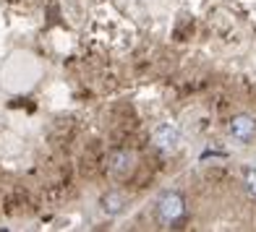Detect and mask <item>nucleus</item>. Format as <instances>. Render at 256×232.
Instances as JSON below:
<instances>
[{
	"instance_id": "f257e3e1",
	"label": "nucleus",
	"mask_w": 256,
	"mask_h": 232,
	"mask_svg": "<svg viewBox=\"0 0 256 232\" xmlns=\"http://www.w3.org/2000/svg\"><path fill=\"white\" fill-rule=\"evenodd\" d=\"M157 212H160V219H162L165 225L180 222L183 214H186V201H183V196H180V193H165V196L160 199Z\"/></svg>"
},
{
	"instance_id": "20e7f679",
	"label": "nucleus",
	"mask_w": 256,
	"mask_h": 232,
	"mask_svg": "<svg viewBox=\"0 0 256 232\" xmlns=\"http://www.w3.org/2000/svg\"><path fill=\"white\" fill-rule=\"evenodd\" d=\"M104 212H108L110 217H115V214H120L123 212V196L120 193H110L108 199H104Z\"/></svg>"
},
{
	"instance_id": "7ed1b4c3",
	"label": "nucleus",
	"mask_w": 256,
	"mask_h": 232,
	"mask_svg": "<svg viewBox=\"0 0 256 232\" xmlns=\"http://www.w3.org/2000/svg\"><path fill=\"white\" fill-rule=\"evenodd\" d=\"M230 133L238 138V141H248V138L256 133V120L248 118V115H238L230 123Z\"/></svg>"
},
{
	"instance_id": "39448f33",
	"label": "nucleus",
	"mask_w": 256,
	"mask_h": 232,
	"mask_svg": "<svg viewBox=\"0 0 256 232\" xmlns=\"http://www.w3.org/2000/svg\"><path fill=\"white\" fill-rule=\"evenodd\" d=\"M112 170H118V172H126V170H131V154H112Z\"/></svg>"
},
{
	"instance_id": "f03ea898",
	"label": "nucleus",
	"mask_w": 256,
	"mask_h": 232,
	"mask_svg": "<svg viewBox=\"0 0 256 232\" xmlns=\"http://www.w3.org/2000/svg\"><path fill=\"white\" fill-rule=\"evenodd\" d=\"M152 141H154L157 149H162V152H170V149H176L180 144V131L176 128V125H170V123H162V125L154 128Z\"/></svg>"
},
{
	"instance_id": "423d86ee",
	"label": "nucleus",
	"mask_w": 256,
	"mask_h": 232,
	"mask_svg": "<svg viewBox=\"0 0 256 232\" xmlns=\"http://www.w3.org/2000/svg\"><path fill=\"white\" fill-rule=\"evenodd\" d=\"M243 183H246V188L256 196V167H246V170H243Z\"/></svg>"
}]
</instances>
